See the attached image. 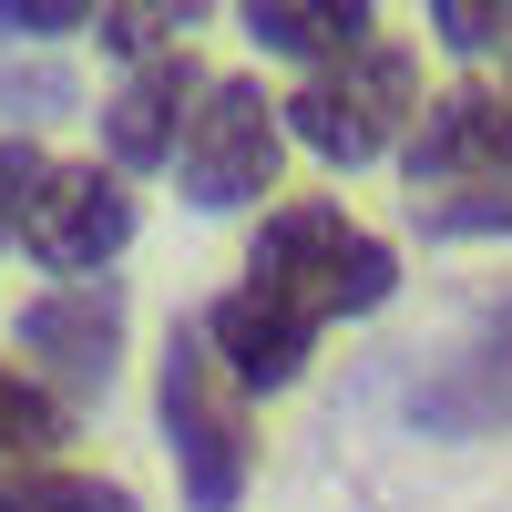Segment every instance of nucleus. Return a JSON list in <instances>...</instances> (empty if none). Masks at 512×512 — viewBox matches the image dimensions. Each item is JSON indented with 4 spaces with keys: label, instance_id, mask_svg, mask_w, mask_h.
<instances>
[{
    "label": "nucleus",
    "instance_id": "nucleus-1",
    "mask_svg": "<svg viewBox=\"0 0 512 512\" xmlns=\"http://www.w3.org/2000/svg\"><path fill=\"white\" fill-rule=\"evenodd\" d=\"M246 287L277 297V308H297L308 328H328V318L390 308L400 256L369 226H349L338 205H267V216H256V246H246Z\"/></svg>",
    "mask_w": 512,
    "mask_h": 512
},
{
    "label": "nucleus",
    "instance_id": "nucleus-2",
    "mask_svg": "<svg viewBox=\"0 0 512 512\" xmlns=\"http://www.w3.org/2000/svg\"><path fill=\"white\" fill-rule=\"evenodd\" d=\"M154 420H164V451H175V482L195 512H236L246 472H256V420L246 390L226 379V359L205 349V318H185L164 338V369H154Z\"/></svg>",
    "mask_w": 512,
    "mask_h": 512
},
{
    "label": "nucleus",
    "instance_id": "nucleus-3",
    "mask_svg": "<svg viewBox=\"0 0 512 512\" xmlns=\"http://www.w3.org/2000/svg\"><path fill=\"white\" fill-rule=\"evenodd\" d=\"M420 113H431L420 103V62L400 41H369V52L328 62L287 93V144H308L318 164H379L390 144L420 134Z\"/></svg>",
    "mask_w": 512,
    "mask_h": 512
},
{
    "label": "nucleus",
    "instance_id": "nucleus-4",
    "mask_svg": "<svg viewBox=\"0 0 512 512\" xmlns=\"http://www.w3.org/2000/svg\"><path fill=\"white\" fill-rule=\"evenodd\" d=\"M277 144H287V103L267 93L256 72H216L195 103V134L175 154V185L195 216H236L277 185Z\"/></svg>",
    "mask_w": 512,
    "mask_h": 512
},
{
    "label": "nucleus",
    "instance_id": "nucleus-5",
    "mask_svg": "<svg viewBox=\"0 0 512 512\" xmlns=\"http://www.w3.org/2000/svg\"><path fill=\"white\" fill-rule=\"evenodd\" d=\"M21 246L41 256L52 277H103L123 246H134V185L113 175V164H52L31 195V216H21Z\"/></svg>",
    "mask_w": 512,
    "mask_h": 512
},
{
    "label": "nucleus",
    "instance_id": "nucleus-6",
    "mask_svg": "<svg viewBox=\"0 0 512 512\" xmlns=\"http://www.w3.org/2000/svg\"><path fill=\"white\" fill-rule=\"evenodd\" d=\"M400 164H410V205L420 195L512 185V93H482V82L431 93V113H420V134L400 144Z\"/></svg>",
    "mask_w": 512,
    "mask_h": 512
},
{
    "label": "nucleus",
    "instance_id": "nucleus-7",
    "mask_svg": "<svg viewBox=\"0 0 512 512\" xmlns=\"http://www.w3.org/2000/svg\"><path fill=\"white\" fill-rule=\"evenodd\" d=\"M410 420H420L431 441H482V431L512 420V297L461 328V349L410 390Z\"/></svg>",
    "mask_w": 512,
    "mask_h": 512
},
{
    "label": "nucleus",
    "instance_id": "nucleus-8",
    "mask_svg": "<svg viewBox=\"0 0 512 512\" xmlns=\"http://www.w3.org/2000/svg\"><path fill=\"white\" fill-rule=\"evenodd\" d=\"M21 359L41 369V390H103L113 359H123V287L113 277H82V287H52L21 308Z\"/></svg>",
    "mask_w": 512,
    "mask_h": 512
},
{
    "label": "nucleus",
    "instance_id": "nucleus-9",
    "mask_svg": "<svg viewBox=\"0 0 512 512\" xmlns=\"http://www.w3.org/2000/svg\"><path fill=\"white\" fill-rule=\"evenodd\" d=\"M195 103H205V72L185 52H164V62H134L113 82V103H103V144H113V175H154V164H175L185 134H195Z\"/></svg>",
    "mask_w": 512,
    "mask_h": 512
},
{
    "label": "nucleus",
    "instance_id": "nucleus-10",
    "mask_svg": "<svg viewBox=\"0 0 512 512\" xmlns=\"http://www.w3.org/2000/svg\"><path fill=\"white\" fill-rule=\"evenodd\" d=\"M205 349L226 359V379L236 390H287L297 369H308V349H318V328L297 318V308H277V297H256L246 277L205 308Z\"/></svg>",
    "mask_w": 512,
    "mask_h": 512
},
{
    "label": "nucleus",
    "instance_id": "nucleus-11",
    "mask_svg": "<svg viewBox=\"0 0 512 512\" xmlns=\"http://www.w3.org/2000/svg\"><path fill=\"white\" fill-rule=\"evenodd\" d=\"M246 31H256V52H287V62L328 72V62L379 41V11L369 0H246Z\"/></svg>",
    "mask_w": 512,
    "mask_h": 512
},
{
    "label": "nucleus",
    "instance_id": "nucleus-12",
    "mask_svg": "<svg viewBox=\"0 0 512 512\" xmlns=\"http://www.w3.org/2000/svg\"><path fill=\"white\" fill-rule=\"evenodd\" d=\"M52 441H72V400L0 359V472H41V451H52Z\"/></svg>",
    "mask_w": 512,
    "mask_h": 512
},
{
    "label": "nucleus",
    "instance_id": "nucleus-13",
    "mask_svg": "<svg viewBox=\"0 0 512 512\" xmlns=\"http://www.w3.org/2000/svg\"><path fill=\"white\" fill-rule=\"evenodd\" d=\"M0 512H144L123 482L72 472V461H41V472H0Z\"/></svg>",
    "mask_w": 512,
    "mask_h": 512
},
{
    "label": "nucleus",
    "instance_id": "nucleus-14",
    "mask_svg": "<svg viewBox=\"0 0 512 512\" xmlns=\"http://www.w3.org/2000/svg\"><path fill=\"white\" fill-rule=\"evenodd\" d=\"M185 21H195L185 0H175V11H164V0H113L93 41H103V52H123V62H164V52H185V41H175Z\"/></svg>",
    "mask_w": 512,
    "mask_h": 512
},
{
    "label": "nucleus",
    "instance_id": "nucleus-15",
    "mask_svg": "<svg viewBox=\"0 0 512 512\" xmlns=\"http://www.w3.org/2000/svg\"><path fill=\"white\" fill-rule=\"evenodd\" d=\"M420 236H512V185H482V195H431V205H420Z\"/></svg>",
    "mask_w": 512,
    "mask_h": 512
},
{
    "label": "nucleus",
    "instance_id": "nucleus-16",
    "mask_svg": "<svg viewBox=\"0 0 512 512\" xmlns=\"http://www.w3.org/2000/svg\"><path fill=\"white\" fill-rule=\"evenodd\" d=\"M431 31L451 41V52H502L512 41V0L492 11V0H431Z\"/></svg>",
    "mask_w": 512,
    "mask_h": 512
},
{
    "label": "nucleus",
    "instance_id": "nucleus-17",
    "mask_svg": "<svg viewBox=\"0 0 512 512\" xmlns=\"http://www.w3.org/2000/svg\"><path fill=\"white\" fill-rule=\"evenodd\" d=\"M62 31H103V11H82V0H0V41H62Z\"/></svg>",
    "mask_w": 512,
    "mask_h": 512
},
{
    "label": "nucleus",
    "instance_id": "nucleus-18",
    "mask_svg": "<svg viewBox=\"0 0 512 512\" xmlns=\"http://www.w3.org/2000/svg\"><path fill=\"white\" fill-rule=\"evenodd\" d=\"M41 175H52V154H41V144H0V236H21Z\"/></svg>",
    "mask_w": 512,
    "mask_h": 512
}]
</instances>
